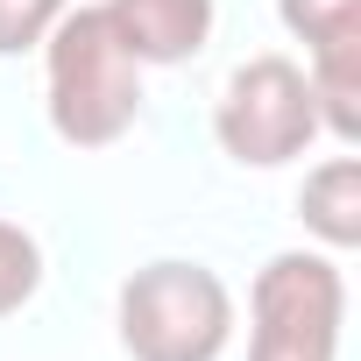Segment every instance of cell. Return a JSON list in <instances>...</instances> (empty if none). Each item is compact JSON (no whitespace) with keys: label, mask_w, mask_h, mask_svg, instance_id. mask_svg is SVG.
I'll list each match as a JSON object with an SVG mask.
<instances>
[{"label":"cell","mask_w":361,"mask_h":361,"mask_svg":"<svg viewBox=\"0 0 361 361\" xmlns=\"http://www.w3.org/2000/svg\"><path fill=\"white\" fill-rule=\"evenodd\" d=\"M71 0H0V57H29L64 22Z\"/></svg>","instance_id":"obj_10"},{"label":"cell","mask_w":361,"mask_h":361,"mask_svg":"<svg viewBox=\"0 0 361 361\" xmlns=\"http://www.w3.org/2000/svg\"><path fill=\"white\" fill-rule=\"evenodd\" d=\"M213 142L241 170H283L319 142V106L305 85V64L283 50H255L227 71L213 99Z\"/></svg>","instance_id":"obj_4"},{"label":"cell","mask_w":361,"mask_h":361,"mask_svg":"<svg viewBox=\"0 0 361 361\" xmlns=\"http://www.w3.org/2000/svg\"><path fill=\"white\" fill-rule=\"evenodd\" d=\"M347 269L326 248H283L248 283V361H340Z\"/></svg>","instance_id":"obj_3"},{"label":"cell","mask_w":361,"mask_h":361,"mask_svg":"<svg viewBox=\"0 0 361 361\" xmlns=\"http://www.w3.org/2000/svg\"><path fill=\"white\" fill-rule=\"evenodd\" d=\"M298 220H305V234H312L326 255L361 248V163H354L347 149L305 170V185H298Z\"/></svg>","instance_id":"obj_6"},{"label":"cell","mask_w":361,"mask_h":361,"mask_svg":"<svg viewBox=\"0 0 361 361\" xmlns=\"http://www.w3.org/2000/svg\"><path fill=\"white\" fill-rule=\"evenodd\" d=\"M234 290L199 255H156L121 276L114 290V333L128 361H220L234 340Z\"/></svg>","instance_id":"obj_2"},{"label":"cell","mask_w":361,"mask_h":361,"mask_svg":"<svg viewBox=\"0 0 361 361\" xmlns=\"http://www.w3.org/2000/svg\"><path fill=\"white\" fill-rule=\"evenodd\" d=\"M43 290V241L22 220H0V319H15Z\"/></svg>","instance_id":"obj_9"},{"label":"cell","mask_w":361,"mask_h":361,"mask_svg":"<svg viewBox=\"0 0 361 361\" xmlns=\"http://www.w3.org/2000/svg\"><path fill=\"white\" fill-rule=\"evenodd\" d=\"M276 22H283V36L305 43V57H312V50H326V43L361 36V0H276Z\"/></svg>","instance_id":"obj_8"},{"label":"cell","mask_w":361,"mask_h":361,"mask_svg":"<svg viewBox=\"0 0 361 361\" xmlns=\"http://www.w3.org/2000/svg\"><path fill=\"white\" fill-rule=\"evenodd\" d=\"M43 114L64 149H114L142 121V64L114 36L106 8H64L43 36Z\"/></svg>","instance_id":"obj_1"},{"label":"cell","mask_w":361,"mask_h":361,"mask_svg":"<svg viewBox=\"0 0 361 361\" xmlns=\"http://www.w3.org/2000/svg\"><path fill=\"white\" fill-rule=\"evenodd\" d=\"M305 85H312V106H319V135L354 149L361 142V36L312 50L305 57Z\"/></svg>","instance_id":"obj_7"},{"label":"cell","mask_w":361,"mask_h":361,"mask_svg":"<svg viewBox=\"0 0 361 361\" xmlns=\"http://www.w3.org/2000/svg\"><path fill=\"white\" fill-rule=\"evenodd\" d=\"M114 36L128 43V57L142 71H170V64H192L213 43L220 8L213 0H99Z\"/></svg>","instance_id":"obj_5"}]
</instances>
